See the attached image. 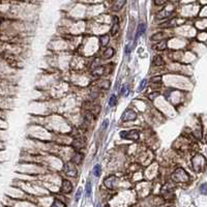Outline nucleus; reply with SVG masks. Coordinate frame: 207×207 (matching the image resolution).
<instances>
[{
    "label": "nucleus",
    "mask_w": 207,
    "mask_h": 207,
    "mask_svg": "<svg viewBox=\"0 0 207 207\" xmlns=\"http://www.w3.org/2000/svg\"><path fill=\"white\" fill-rule=\"evenodd\" d=\"M171 178L174 182H186L189 180V175L182 168H178L172 173Z\"/></svg>",
    "instance_id": "obj_1"
},
{
    "label": "nucleus",
    "mask_w": 207,
    "mask_h": 207,
    "mask_svg": "<svg viewBox=\"0 0 207 207\" xmlns=\"http://www.w3.org/2000/svg\"><path fill=\"white\" fill-rule=\"evenodd\" d=\"M139 132L136 131V129H131V131H127V132H121L120 133V136L123 139L127 140H132V141H136V140L139 139Z\"/></svg>",
    "instance_id": "obj_2"
},
{
    "label": "nucleus",
    "mask_w": 207,
    "mask_h": 207,
    "mask_svg": "<svg viewBox=\"0 0 207 207\" xmlns=\"http://www.w3.org/2000/svg\"><path fill=\"white\" fill-rule=\"evenodd\" d=\"M136 118H137V114H136L135 111H133L131 109L125 110L121 116V119L123 121H134Z\"/></svg>",
    "instance_id": "obj_3"
},
{
    "label": "nucleus",
    "mask_w": 207,
    "mask_h": 207,
    "mask_svg": "<svg viewBox=\"0 0 207 207\" xmlns=\"http://www.w3.org/2000/svg\"><path fill=\"white\" fill-rule=\"evenodd\" d=\"M86 145V141L84 138H77V139H75L74 141H73L72 143V146L74 147L75 149H77V150H80V149L84 148Z\"/></svg>",
    "instance_id": "obj_4"
},
{
    "label": "nucleus",
    "mask_w": 207,
    "mask_h": 207,
    "mask_svg": "<svg viewBox=\"0 0 207 207\" xmlns=\"http://www.w3.org/2000/svg\"><path fill=\"white\" fill-rule=\"evenodd\" d=\"M72 192H73V184L70 183V181L68 180V179H63L62 180V185H61V193L70 194Z\"/></svg>",
    "instance_id": "obj_5"
},
{
    "label": "nucleus",
    "mask_w": 207,
    "mask_h": 207,
    "mask_svg": "<svg viewBox=\"0 0 207 207\" xmlns=\"http://www.w3.org/2000/svg\"><path fill=\"white\" fill-rule=\"evenodd\" d=\"M118 31H119V19H118V17L114 16L113 25H112V28H111V35L112 36H115L118 33Z\"/></svg>",
    "instance_id": "obj_6"
},
{
    "label": "nucleus",
    "mask_w": 207,
    "mask_h": 207,
    "mask_svg": "<svg viewBox=\"0 0 207 207\" xmlns=\"http://www.w3.org/2000/svg\"><path fill=\"white\" fill-rule=\"evenodd\" d=\"M167 189H168L167 191H165V189L161 190V195L164 196V198H165L166 200L174 199V194H173V191L171 190V186H168V185H167Z\"/></svg>",
    "instance_id": "obj_7"
},
{
    "label": "nucleus",
    "mask_w": 207,
    "mask_h": 207,
    "mask_svg": "<svg viewBox=\"0 0 207 207\" xmlns=\"http://www.w3.org/2000/svg\"><path fill=\"white\" fill-rule=\"evenodd\" d=\"M152 48L154 49V50H157V51L166 50V49H167V41H166V39H163V41H159V43L153 45Z\"/></svg>",
    "instance_id": "obj_8"
},
{
    "label": "nucleus",
    "mask_w": 207,
    "mask_h": 207,
    "mask_svg": "<svg viewBox=\"0 0 207 207\" xmlns=\"http://www.w3.org/2000/svg\"><path fill=\"white\" fill-rule=\"evenodd\" d=\"M115 179H116V177L114 176V175H111V176L105 178V180H104V183H105L106 188L110 189V190H113V189H114L113 183H114V181H115Z\"/></svg>",
    "instance_id": "obj_9"
},
{
    "label": "nucleus",
    "mask_w": 207,
    "mask_h": 207,
    "mask_svg": "<svg viewBox=\"0 0 207 207\" xmlns=\"http://www.w3.org/2000/svg\"><path fill=\"white\" fill-rule=\"evenodd\" d=\"M125 3H127V0H115V1H114L113 6H112V9H113V11H118L124 6Z\"/></svg>",
    "instance_id": "obj_10"
},
{
    "label": "nucleus",
    "mask_w": 207,
    "mask_h": 207,
    "mask_svg": "<svg viewBox=\"0 0 207 207\" xmlns=\"http://www.w3.org/2000/svg\"><path fill=\"white\" fill-rule=\"evenodd\" d=\"M64 171H65L66 174H68L70 176H76L77 173H78L77 169L75 168V167H73V166H70V165H66V166H65V168H64Z\"/></svg>",
    "instance_id": "obj_11"
},
{
    "label": "nucleus",
    "mask_w": 207,
    "mask_h": 207,
    "mask_svg": "<svg viewBox=\"0 0 207 207\" xmlns=\"http://www.w3.org/2000/svg\"><path fill=\"white\" fill-rule=\"evenodd\" d=\"M82 159H83V155L81 154L80 152H75V154L73 155V157H72V161L75 164V165H79V164L82 161Z\"/></svg>",
    "instance_id": "obj_12"
},
{
    "label": "nucleus",
    "mask_w": 207,
    "mask_h": 207,
    "mask_svg": "<svg viewBox=\"0 0 207 207\" xmlns=\"http://www.w3.org/2000/svg\"><path fill=\"white\" fill-rule=\"evenodd\" d=\"M105 74V68L102 65L97 66V68H95L93 70V72H92V75H94L95 77H100L102 76V75Z\"/></svg>",
    "instance_id": "obj_13"
},
{
    "label": "nucleus",
    "mask_w": 207,
    "mask_h": 207,
    "mask_svg": "<svg viewBox=\"0 0 207 207\" xmlns=\"http://www.w3.org/2000/svg\"><path fill=\"white\" fill-rule=\"evenodd\" d=\"M153 64H154L155 66H164L165 65V61H164L163 57L161 56H155L154 59H153Z\"/></svg>",
    "instance_id": "obj_14"
},
{
    "label": "nucleus",
    "mask_w": 207,
    "mask_h": 207,
    "mask_svg": "<svg viewBox=\"0 0 207 207\" xmlns=\"http://www.w3.org/2000/svg\"><path fill=\"white\" fill-rule=\"evenodd\" d=\"M145 29H146V26H145V23H140L139 27H138V31H137V35H136V39H138L144 32H145Z\"/></svg>",
    "instance_id": "obj_15"
},
{
    "label": "nucleus",
    "mask_w": 207,
    "mask_h": 207,
    "mask_svg": "<svg viewBox=\"0 0 207 207\" xmlns=\"http://www.w3.org/2000/svg\"><path fill=\"white\" fill-rule=\"evenodd\" d=\"M109 41H110V36L108 34H105V35H102V36H100V46L106 47L108 44H109Z\"/></svg>",
    "instance_id": "obj_16"
},
{
    "label": "nucleus",
    "mask_w": 207,
    "mask_h": 207,
    "mask_svg": "<svg viewBox=\"0 0 207 207\" xmlns=\"http://www.w3.org/2000/svg\"><path fill=\"white\" fill-rule=\"evenodd\" d=\"M114 55V49L113 48H108L107 50L104 52V57L107 59H110L111 57H113Z\"/></svg>",
    "instance_id": "obj_17"
},
{
    "label": "nucleus",
    "mask_w": 207,
    "mask_h": 207,
    "mask_svg": "<svg viewBox=\"0 0 207 207\" xmlns=\"http://www.w3.org/2000/svg\"><path fill=\"white\" fill-rule=\"evenodd\" d=\"M97 86L100 88H102V89H108V88L110 87V81H108V80L100 81V82L97 84Z\"/></svg>",
    "instance_id": "obj_18"
},
{
    "label": "nucleus",
    "mask_w": 207,
    "mask_h": 207,
    "mask_svg": "<svg viewBox=\"0 0 207 207\" xmlns=\"http://www.w3.org/2000/svg\"><path fill=\"white\" fill-rule=\"evenodd\" d=\"M100 173H102V167H100V165H95L93 167V174L96 177H98L100 175Z\"/></svg>",
    "instance_id": "obj_19"
},
{
    "label": "nucleus",
    "mask_w": 207,
    "mask_h": 207,
    "mask_svg": "<svg viewBox=\"0 0 207 207\" xmlns=\"http://www.w3.org/2000/svg\"><path fill=\"white\" fill-rule=\"evenodd\" d=\"M164 37V34L161 32H159V33H155L154 35H152L151 36V41H159V39H161Z\"/></svg>",
    "instance_id": "obj_20"
},
{
    "label": "nucleus",
    "mask_w": 207,
    "mask_h": 207,
    "mask_svg": "<svg viewBox=\"0 0 207 207\" xmlns=\"http://www.w3.org/2000/svg\"><path fill=\"white\" fill-rule=\"evenodd\" d=\"M85 192H86V194H87L88 197H89L90 195H91L92 189H91V183H90L89 181H88L87 184H86V186H85Z\"/></svg>",
    "instance_id": "obj_21"
},
{
    "label": "nucleus",
    "mask_w": 207,
    "mask_h": 207,
    "mask_svg": "<svg viewBox=\"0 0 207 207\" xmlns=\"http://www.w3.org/2000/svg\"><path fill=\"white\" fill-rule=\"evenodd\" d=\"M146 83H147L146 79H143V80L140 82V85H139V88H138V91H142V90L145 88V86H146Z\"/></svg>",
    "instance_id": "obj_22"
},
{
    "label": "nucleus",
    "mask_w": 207,
    "mask_h": 207,
    "mask_svg": "<svg viewBox=\"0 0 207 207\" xmlns=\"http://www.w3.org/2000/svg\"><path fill=\"white\" fill-rule=\"evenodd\" d=\"M116 102H117V100H116V96L112 95L111 97H110V100H109V106L110 107H113V106L116 105Z\"/></svg>",
    "instance_id": "obj_23"
},
{
    "label": "nucleus",
    "mask_w": 207,
    "mask_h": 207,
    "mask_svg": "<svg viewBox=\"0 0 207 207\" xmlns=\"http://www.w3.org/2000/svg\"><path fill=\"white\" fill-rule=\"evenodd\" d=\"M81 195H82V188H79V189H78V192H77L76 196H75V199H76L77 202H78V201L80 200Z\"/></svg>",
    "instance_id": "obj_24"
},
{
    "label": "nucleus",
    "mask_w": 207,
    "mask_h": 207,
    "mask_svg": "<svg viewBox=\"0 0 207 207\" xmlns=\"http://www.w3.org/2000/svg\"><path fill=\"white\" fill-rule=\"evenodd\" d=\"M200 192L202 194H206L207 193V183H204L200 186Z\"/></svg>",
    "instance_id": "obj_25"
},
{
    "label": "nucleus",
    "mask_w": 207,
    "mask_h": 207,
    "mask_svg": "<svg viewBox=\"0 0 207 207\" xmlns=\"http://www.w3.org/2000/svg\"><path fill=\"white\" fill-rule=\"evenodd\" d=\"M52 206H66L64 203H62L61 201H59V200H55L54 201V203L52 204Z\"/></svg>",
    "instance_id": "obj_26"
},
{
    "label": "nucleus",
    "mask_w": 207,
    "mask_h": 207,
    "mask_svg": "<svg viewBox=\"0 0 207 207\" xmlns=\"http://www.w3.org/2000/svg\"><path fill=\"white\" fill-rule=\"evenodd\" d=\"M159 92H157V91H156V92H153V93L149 94V95H148V98H149L150 100H153L155 97H156V96H159Z\"/></svg>",
    "instance_id": "obj_27"
},
{
    "label": "nucleus",
    "mask_w": 207,
    "mask_h": 207,
    "mask_svg": "<svg viewBox=\"0 0 207 207\" xmlns=\"http://www.w3.org/2000/svg\"><path fill=\"white\" fill-rule=\"evenodd\" d=\"M167 2V0H154V4L155 5H163Z\"/></svg>",
    "instance_id": "obj_28"
},
{
    "label": "nucleus",
    "mask_w": 207,
    "mask_h": 207,
    "mask_svg": "<svg viewBox=\"0 0 207 207\" xmlns=\"http://www.w3.org/2000/svg\"><path fill=\"white\" fill-rule=\"evenodd\" d=\"M161 80V76H157V77H153L151 78V82L152 83H155V82H159Z\"/></svg>",
    "instance_id": "obj_29"
},
{
    "label": "nucleus",
    "mask_w": 207,
    "mask_h": 207,
    "mask_svg": "<svg viewBox=\"0 0 207 207\" xmlns=\"http://www.w3.org/2000/svg\"><path fill=\"white\" fill-rule=\"evenodd\" d=\"M121 92H122V94H123L124 96H127V94H129V89H125V86H123V88H122V90H121Z\"/></svg>",
    "instance_id": "obj_30"
},
{
    "label": "nucleus",
    "mask_w": 207,
    "mask_h": 207,
    "mask_svg": "<svg viewBox=\"0 0 207 207\" xmlns=\"http://www.w3.org/2000/svg\"><path fill=\"white\" fill-rule=\"evenodd\" d=\"M108 123H109V121L106 119L105 121H104V123H102V129H107V127H108Z\"/></svg>",
    "instance_id": "obj_31"
},
{
    "label": "nucleus",
    "mask_w": 207,
    "mask_h": 207,
    "mask_svg": "<svg viewBox=\"0 0 207 207\" xmlns=\"http://www.w3.org/2000/svg\"><path fill=\"white\" fill-rule=\"evenodd\" d=\"M0 24H1V19H0Z\"/></svg>",
    "instance_id": "obj_32"
}]
</instances>
